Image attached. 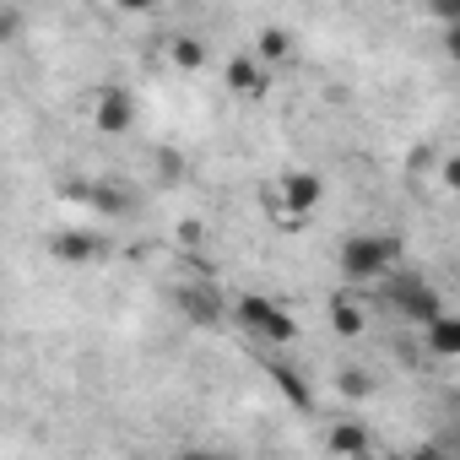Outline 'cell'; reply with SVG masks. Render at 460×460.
<instances>
[{
	"label": "cell",
	"instance_id": "6da1fadb",
	"mask_svg": "<svg viewBox=\"0 0 460 460\" xmlns=\"http://www.w3.org/2000/svg\"><path fill=\"white\" fill-rule=\"evenodd\" d=\"M395 255H401V239L395 234H347L336 266H341L347 282H363L368 288V282H385L395 271Z\"/></svg>",
	"mask_w": 460,
	"mask_h": 460
},
{
	"label": "cell",
	"instance_id": "7a4b0ae2",
	"mask_svg": "<svg viewBox=\"0 0 460 460\" xmlns=\"http://www.w3.org/2000/svg\"><path fill=\"white\" fill-rule=\"evenodd\" d=\"M239 320V331L244 336H255L261 347H288L293 336H298V320L282 309V304H271L266 293H244V298H234V309H227Z\"/></svg>",
	"mask_w": 460,
	"mask_h": 460
},
{
	"label": "cell",
	"instance_id": "3957f363",
	"mask_svg": "<svg viewBox=\"0 0 460 460\" xmlns=\"http://www.w3.org/2000/svg\"><path fill=\"white\" fill-rule=\"evenodd\" d=\"M385 298H390V309H395L401 320H411V325H422V320H433V314L444 309L438 288H433L428 277H417V271H390V277H385Z\"/></svg>",
	"mask_w": 460,
	"mask_h": 460
},
{
	"label": "cell",
	"instance_id": "277c9868",
	"mask_svg": "<svg viewBox=\"0 0 460 460\" xmlns=\"http://www.w3.org/2000/svg\"><path fill=\"white\" fill-rule=\"evenodd\" d=\"M277 195H282L288 217L298 222V217H314V206L325 200V184H320V173H304V168H293V173H282Z\"/></svg>",
	"mask_w": 460,
	"mask_h": 460
},
{
	"label": "cell",
	"instance_id": "5b68a950",
	"mask_svg": "<svg viewBox=\"0 0 460 460\" xmlns=\"http://www.w3.org/2000/svg\"><path fill=\"white\" fill-rule=\"evenodd\" d=\"M179 314H184L190 325H200V331H217L227 309H222L217 288H206V282H190V288H179Z\"/></svg>",
	"mask_w": 460,
	"mask_h": 460
},
{
	"label": "cell",
	"instance_id": "8992f818",
	"mask_svg": "<svg viewBox=\"0 0 460 460\" xmlns=\"http://www.w3.org/2000/svg\"><path fill=\"white\" fill-rule=\"evenodd\" d=\"M93 125H98L103 136H125V130L136 125V98H130L125 87H103V93H98V114H93Z\"/></svg>",
	"mask_w": 460,
	"mask_h": 460
},
{
	"label": "cell",
	"instance_id": "52a82bcc",
	"mask_svg": "<svg viewBox=\"0 0 460 460\" xmlns=\"http://www.w3.org/2000/svg\"><path fill=\"white\" fill-rule=\"evenodd\" d=\"M266 82H271V71L261 66V60H227V87H234V93H244V98H261L266 93Z\"/></svg>",
	"mask_w": 460,
	"mask_h": 460
},
{
	"label": "cell",
	"instance_id": "ba28073f",
	"mask_svg": "<svg viewBox=\"0 0 460 460\" xmlns=\"http://www.w3.org/2000/svg\"><path fill=\"white\" fill-rule=\"evenodd\" d=\"M266 374H271V385H277V390H282V395H288L298 411H309V406H314V395H309V385H304V374H298L293 363L271 358V368H266Z\"/></svg>",
	"mask_w": 460,
	"mask_h": 460
},
{
	"label": "cell",
	"instance_id": "9c48e42d",
	"mask_svg": "<svg viewBox=\"0 0 460 460\" xmlns=\"http://www.w3.org/2000/svg\"><path fill=\"white\" fill-rule=\"evenodd\" d=\"M422 331H428V347H433L438 358H455V352H460V320H455V314L438 309L433 320H422Z\"/></svg>",
	"mask_w": 460,
	"mask_h": 460
},
{
	"label": "cell",
	"instance_id": "30bf717a",
	"mask_svg": "<svg viewBox=\"0 0 460 460\" xmlns=\"http://www.w3.org/2000/svg\"><path fill=\"white\" fill-rule=\"evenodd\" d=\"M49 255H55V261H76V266H82V261H93V255H98V239H93V234H82V227H76V234H55V239H49Z\"/></svg>",
	"mask_w": 460,
	"mask_h": 460
},
{
	"label": "cell",
	"instance_id": "8fae6325",
	"mask_svg": "<svg viewBox=\"0 0 460 460\" xmlns=\"http://www.w3.org/2000/svg\"><path fill=\"white\" fill-rule=\"evenodd\" d=\"M325 444H331V455H368V449H374V438H368L358 422L331 428V433H325Z\"/></svg>",
	"mask_w": 460,
	"mask_h": 460
},
{
	"label": "cell",
	"instance_id": "7c38bea8",
	"mask_svg": "<svg viewBox=\"0 0 460 460\" xmlns=\"http://www.w3.org/2000/svg\"><path fill=\"white\" fill-rule=\"evenodd\" d=\"M331 331H336V336H347V341H352V336H363V309H358V304H347V298H336V304H331Z\"/></svg>",
	"mask_w": 460,
	"mask_h": 460
},
{
	"label": "cell",
	"instance_id": "4fadbf2b",
	"mask_svg": "<svg viewBox=\"0 0 460 460\" xmlns=\"http://www.w3.org/2000/svg\"><path fill=\"white\" fill-rule=\"evenodd\" d=\"M168 55H173L179 71H200V66H206V44H200V39H173Z\"/></svg>",
	"mask_w": 460,
	"mask_h": 460
},
{
	"label": "cell",
	"instance_id": "5bb4252c",
	"mask_svg": "<svg viewBox=\"0 0 460 460\" xmlns=\"http://www.w3.org/2000/svg\"><path fill=\"white\" fill-rule=\"evenodd\" d=\"M288 55H293V33L266 28V33H261V60H266V66H277V60H288Z\"/></svg>",
	"mask_w": 460,
	"mask_h": 460
},
{
	"label": "cell",
	"instance_id": "9a60e30c",
	"mask_svg": "<svg viewBox=\"0 0 460 460\" xmlns=\"http://www.w3.org/2000/svg\"><path fill=\"white\" fill-rule=\"evenodd\" d=\"M93 206L98 211H130V190L125 184H98L93 190Z\"/></svg>",
	"mask_w": 460,
	"mask_h": 460
},
{
	"label": "cell",
	"instance_id": "2e32d148",
	"mask_svg": "<svg viewBox=\"0 0 460 460\" xmlns=\"http://www.w3.org/2000/svg\"><path fill=\"white\" fill-rule=\"evenodd\" d=\"M428 12H433L438 22H455V17H460V0H428Z\"/></svg>",
	"mask_w": 460,
	"mask_h": 460
},
{
	"label": "cell",
	"instance_id": "e0dca14e",
	"mask_svg": "<svg viewBox=\"0 0 460 460\" xmlns=\"http://www.w3.org/2000/svg\"><path fill=\"white\" fill-rule=\"evenodd\" d=\"M17 22H22L17 12H0V39H12V33H17Z\"/></svg>",
	"mask_w": 460,
	"mask_h": 460
},
{
	"label": "cell",
	"instance_id": "ac0fdd59",
	"mask_svg": "<svg viewBox=\"0 0 460 460\" xmlns=\"http://www.w3.org/2000/svg\"><path fill=\"white\" fill-rule=\"evenodd\" d=\"M114 6H119V12H152L157 0H114Z\"/></svg>",
	"mask_w": 460,
	"mask_h": 460
}]
</instances>
